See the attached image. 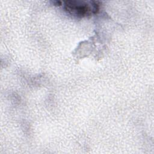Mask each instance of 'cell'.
<instances>
[{
	"mask_svg": "<svg viewBox=\"0 0 154 154\" xmlns=\"http://www.w3.org/2000/svg\"><path fill=\"white\" fill-rule=\"evenodd\" d=\"M100 3L98 1H66L64 2V8L71 15L84 17L96 14L99 11Z\"/></svg>",
	"mask_w": 154,
	"mask_h": 154,
	"instance_id": "6da1fadb",
	"label": "cell"
},
{
	"mask_svg": "<svg viewBox=\"0 0 154 154\" xmlns=\"http://www.w3.org/2000/svg\"><path fill=\"white\" fill-rule=\"evenodd\" d=\"M52 3L54 4V5H62V2L61 1H53Z\"/></svg>",
	"mask_w": 154,
	"mask_h": 154,
	"instance_id": "7a4b0ae2",
	"label": "cell"
}]
</instances>
